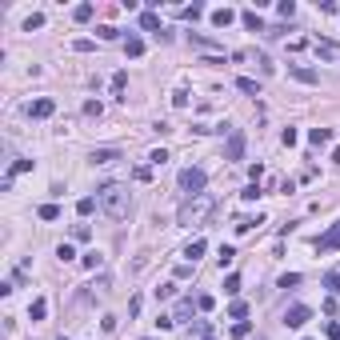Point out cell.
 <instances>
[{"instance_id":"cell-35","label":"cell","mask_w":340,"mask_h":340,"mask_svg":"<svg viewBox=\"0 0 340 340\" xmlns=\"http://www.w3.org/2000/svg\"><path fill=\"white\" fill-rule=\"evenodd\" d=\"M224 292H228V296H236V292H240V276H228V280H224Z\"/></svg>"},{"instance_id":"cell-12","label":"cell","mask_w":340,"mask_h":340,"mask_svg":"<svg viewBox=\"0 0 340 340\" xmlns=\"http://www.w3.org/2000/svg\"><path fill=\"white\" fill-rule=\"evenodd\" d=\"M112 160H120L116 148H96V152H92V164H112Z\"/></svg>"},{"instance_id":"cell-8","label":"cell","mask_w":340,"mask_h":340,"mask_svg":"<svg viewBox=\"0 0 340 340\" xmlns=\"http://www.w3.org/2000/svg\"><path fill=\"white\" fill-rule=\"evenodd\" d=\"M140 28H144V32H152V36H164V28H160V16H156V12H140Z\"/></svg>"},{"instance_id":"cell-22","label":"cell","mask_w":340,"mask_h":340,"mask_svg":"<svg viewBox=\"0 0 340 340\" xmlns=\"http://www.w3.org/2000/svg\"><path fill=\"white\" fill-rule=\"evenodd\" d=\"M100 260H104L100 252H84V256H80V264H84V268H92V272L100 268Z\"/></svg>"},{"instance_id":"cell-4","label":"cell","mask_w":340,"mask_h":340,"mask_svg":"<svg viewBox=\"0 0 340 340\" xmlns=\"http://www.w3.org/2000/svg\"><path fill=\"white\" fill-rule=\"evenodd\" d=\"M308 320H312V308H308V304H292V308L284 312V324H288V328H304Z\"/></svg>"},{"instance_id":"cell-32","label":"cell","mask_w":340,"mask_h":340,"mask_svg":"<svg viewBox=\"0 0 340 340\" xmlns=\"http://www.w3.org/2000/svg\"><path fill=\"white\" fill-rule=\"evenodd\" d=\"M188 312H192V300H180V304H176V316H172V320H184Z\"/></svg>"},{"instance_id":"cell-2","label":"cell","mask_w":340,"mask_h":340,"mask_svg":"<svg viewBox=\"0 0 340 340\" xmlns=\"http://www.w3.org/2000/svg\"><path fill=\"white\" fill-rule=\"evenodd\" d=\"M212 208H216V200H212L208 192H200V196H188V200L180 204L176 220H180V224H188V228H192V224H204V220L212 216Z\"/></svg>"},{"instance_id":"cell-6","label":"cell","mask_w":340,"mask_h":340,"mask_svg":"<svg viewBox=\"0 0 340 340\" xmlns=\"http://www.w3.org/2000/svg\"><path fill=\"white\" fill-rule=\"evenodd\" d=\"M244 156V132H228V144H224V160H240Z\"/></svg>"},{"instance_id":"cell-10","label":"cell","mask_w":340,"mask_h":340,"mask_svg":"<svg viewBox=\"0 0 340 340\" xmlns=\"http://www.w3.org/2000/svg\"><path fill=\"white\" fill-rule=\"evenodd\" d=\"M288 72H292V76H296V80H300V84H316V80H320V76H316V72H312V68H304V64H292V68H288Z\"/></svg>"},{"instance_id":"cell-37","label":"cell","mask_w":340,"mask_h":340,"mask_svg":"<svg viewBox=\"0 0 340 340\" xmlns=\"http://www.w3.org/2000/svg\"><path fill=\"white\" fill-rule=\"evenodd\" d=\"M172 292H176V284H160V288H156V300H168Z\"/></svg>"},{"instance_id":"cell-20","label":"cell","mask_w":340,"mask_h":340,"mask_svg":"<svg viewBox=\"0 0 340 340\" xmlns=\"http://www.w3.org/2000/svg\"><path fill=\"white\" fill-rule=\"evenodd\" d=\"M96 208H100V204H96V196H84V200H76V212H80V216H92Z\"/></svg>"},{"instance_id":"cell-13","label":"cell","mask_w":340,"mask_h":340,"mask_svg":"<svg viewBox=\"0 0 340 340\" xmlns=\"http://www.w3.org/2000/svg\"><path fill=\"white\" fill-rule=\"evenodd\" d=\"M232 20H236V12H232V8H216V12H212V24H216V28H228Z\"/></svg>"},{"instance_id":"cell-42","label":"cell","mask_w":340,"mask_h":340,"mask_svg":"<svg viewBox=\"0 0 340 340\" xmlns=\"http://www.w3.org/2000/svg\"><path fill=\"white\" fill-rule=\"evenodd\" d=\"M72 240H88V224H76V228H72Z\"/></svg>"},{"instance_id":"cell-5","label":"cell","mask_w":340,"mask_h":340,"mask_svg":"<svg viewBox=\"0 0 340 340\" xmlns=\"http://www.w3.org/2000/svg\"><path fill=\"white\" fill-rule=\"evenodd\" d=\"M336 248H340V220L316 240V252H320V256H328V252H336Z\"/></svg>"},{"instance_id":"cell-40","label":"cell","mask_w":340,"mask_h":340,"mask_svg":"<svg viewBox=\"0 0 340 340\" xmlns=\"http://www.w3.org/2000/svg\"><path fill=\"white\" fill-rule=\"evenodd\" d=\"M56 256H60V260H72L76 252H72V244H60V248H56Z\"/></svg>"},{"instance_id":"cell-44","label":"cell","mask_w":340,"mask_h":340,"mask_svg":"<svg viewBox=\"0 0 340 340\" xmlns=\"http://www.w3.org/2000/svg\"><path fill=\"white\" fill-rule=\"evenodd\" d=\"M204 340H212V336H204Z\"/></svg>"},{"instance_id":"cell-36","label":"cell","mask_w":340,"mask_h":340,"mask_svg":"<svg viewBox=\"0 0 340 340\" xmlns=\"http://www.w3.org/2000/svg\"><path fill=\"white\" fill-rule=\"evenodd\" d=\"M296 284H300V276H296V272H284V276H280V288H296Z\"/></svg>"},{"instance_id":"cell-18","label":"cell","mask_w":340,"mask_h":340,"mask_svg":"<svg viewBox=\"0 0 340 340\" xmlns=\"http://www.w3.org/2000/svg\"><path fill=\"white\" fill-rule=\"evenodd\" d=\"M236 88H240L244 96H260V84H256V80H248V76H240V80H236Z\"/></svg>"},{"instance_id":"cell-29","label":"cell","mask_w":340,"mask_h":340,"mask_svg":"<svg viewBox=\"0 0 340 340\" xmlns=\"http://www.w3.org/2000/svg\"><path fill=\"white\" fill-rule=\"evenodd\" d=\"M56 216H60L56 204H40V220H56Z\"/></svg>"},{"instance_id":"cell-33","label":"cell","mask_w":340,"mask_h":340,"mask_svg":"<svg viewBox=\"0 0 340 340\" xmlns=\"http://www.w3.org/2000/svg\"><path fill=\"white\" fill-rule=\"evenodd\" d=\"M96 32H100V40H116V36H120V28H112V24H104V28H96Z\"/></svg>"},{"instance_id":"cell-1","label":"cell","mask_w":340,"mask_h":340,"mask_svg":"<svg viewBox=\"0 0 340 340\" xmlns=\"http://www.w3.org/2000/svg\"><path fill=\"white\" fill-rule=\"evenodd\" d=\"M96 204H100V212L112 216V220H124V216L132 212V196H128L124 184H100V188H96Z\"/></svg>"},{"instance_id":"cell-31","label":"cell","mask_w":340,"mask_h":340,"mask_svg":"<svg viewBox=\"0 0 340 340\" xmlns=\"http://www.w3.org/2000/svg\"><path fill=\"white\" fill-rule=\"evenodd\" d=\"M240 196H244V200H260V184H256V180H252V184H248V188H244V192H240Z\"/></svg>"},{"instance_id":"cell-16","label":"cell","mask_w":340,"mask_h":340,"mask_svg":"<svg viewBox=\"0 0 340 340\" xmlns=\"http://www.w3.org/2000/svg\"><path fill=\"white\" fill-rule=\"evenodd\" d=\"M204 248H208V244H204V240H200V236H196V240H192V244H188V248H184V256H188V260H192V264H196V260H200V256H204Z\"/></svg>"},{"instance_id":"cell-24","label":"cell","mask_w":340,"mask_h":340,"mask_svg":"<svg viewBox=\"0 0 340 340\" xmlns=\"http://www.w3.org/2000/svg\"><path fill=\"white\" fill-rule=\"evenodd\" d=\"M248 332H252V324H248V320H236V324H232V340H244Z\"/></svg>"},{"instance_id":"cell-27","label":"cell","mask_w":340,"mask_h":340,"mask_svg":"<svg viewBox=\"0 0 340 340\" xmlns=\"http://www.w3.org/2000/svg\"><path fill=\"white\" fill-rule=\"evenodd\" d=\"M124 84H128V72H116V76H112V92H116V96L124 92ZM120 100H124V96H120Z\"/></svg>"},{"instance_id":"cell-28","label":"cell","mask_w":340,"mask_h":340,"mask_svg":"<svg viewBox=\"0 0 340 340\" xmlns=\"http://www.w3.org/2000/svg\"><path fill=\"white\" fill-rule=\"evenodd\" d=\"M32 28H44V16H40V12H32V16L24 20V32H32Z\"/></svg>"},{"instance_id":"cell-15","label":"cell","mask_w":340,"mask_h":340,"mask_svg":"<svg viewBox=\"0 0 340 340\" xmlns=\"http://www.w3.org/2000/svg\"><path fill=\"white\" fill-rule=\"evenodd\" d=\"M124 52L128 56H144V40L140 36H124Z\"/></svg>"},{"instance_id":"cell-17","label":"cell","mask_w":340,"mask_h":340,"mask_svg":"<svg viewBox=\"0 0 340 340\" xmlns=\"http://www.w3.org/2000/svg\"><path fill=\"white\" fill-rule=\"evenodd\" d=\"M92 12H96L92 4H76V8H72V20H76V24H84V20H92Z\"/></svg>"},{"instance_id":"cell-45","label":"cell","mask_w":340,"mask_h":340,"mask_svg":"<svg viewBox=\"0 0 340 340\" xmlns=\"http://www.w3.org/2000/svg\"><path fill=\"white\" fill-rule=\"evenodd\" d=\"M60 340H64V336H60Z\"/></svg>"},{"instance_id":"cell-38","label":"cell","mask_w":340,"mask_h":340,"mask_svg":"<svg viewBox=\"0 0 340 340\" xmlns=\"http://www.w3.org/2000/svg\"><path fill=\"white\" fill-rule=\"evenodd\" d=\"M192 44H200V48H220L216 40H208V36H192Z\"/></svg>"},{"instance_id":"cell-3","label":"cell","mask_w":340,"mask_h":340,"mask_svg":"<svg viewBox=\"0 0 340 340\" xmlns=\"http://www.w3.org/2000/svg\"><path fill=\"white\" fill-rule=\"evenodd\" d=\"M204 180H208L204 168H184L180 172V188H184L188 196H200V192H204Z\"/></svg>"},{"instance_id":"cell-14","label":"cell","mask_w":340,"mask_h":340,"mask_svg":"<svg viewBox=\"0 0 340 340\" xmlns=\"http://www.w3.org/2000/svg\"><path fill=\"white\" fill-rule=\"evenodd\" d=\"M316 56H320V60H336L340 48H336V44H328V40H316Z\"/></svg>"},{"instance_id":"cell-30","label":"cell","mask_w":340,"mask_h":340,"mask_svg":"<svg viewBox=\"0 0 340 340\" xmlns=\"http://www.w3.org/2000/svg\"><path fill=\"white\" fill-rule=\"evenodd\" d=\"M232 256H236V252H232V248H228V244H224V248L216 252V260H220V268H228V264H232Z\"/></svg>"},{"instance_id":"cell-9","label":"cell","mask_w":340,"mask_h":340,"mask_svg":"<svg viewBox=\"0 0 340 340\" xmlns=\"http://www.w3.org/2000/svg\"><path fill=\"white\" fill-rule=\"evenodd\" d=\"M240 20H244V28H252V32H268V28H264V20H260V12H256V8H244V12H240Z\"/></svg>"},{"instance_id":"cell-7","label":"cell","mask_w":340,"mask_h":340,"mask_svg":"<svg viewBox=\"0 0 340 340\" xmlns=\"http://www.w3.org/2000/svg\"><path fill=\"white\" fill-rule=\"evenodd\" d=\"M56 112V100H48V96H40V100H32L28 104V116H36V120H44V116Z\"/></svg>"},{"instance_id":"cell-21","label":"cell","mask_w":340,"mask_h":340,"mask_svg":"<svg viewBox=\"0 0 340 340\" xmlns=\"http://www.w3.org/2000/svg\"><path fill=\"white\" fill-rule=\"evenodd\" d=\"M324 288H328V292H332V296H340V272H324Z\"/></svg>"},{"instance_id":"cell-39","label":"cell","mask_w":340,"mask_h":340,"mask_svg":"<svg viewBox=\"0 0 340 340\" xmlns=\"http://www.w3.org/2000/svg\"><path fill=\"white\" fill-rule=\"evenodd\" d=\"M280 140L288 144V148H292V144H296V128H284V132H280Z\"/></svg>"},{"instance_id":"cell-23","label":"cell","mask_w":340,"mask_h":340,"mask_svg":"<svg viewBox=\"0 0 340 340\" xmlns=\"http://www.w3.org/2000/svg\"><path fill=\"white\" fill-rule=\"evenodd\" d=\"M228 316H232V320H244V316H248V304H244V300H232Z\"/></svg>"},{"instance_id":"cell-25","label":"cell","mask_w":340,"mask_h":340,"mask_svg":"<svg viewBox=\"0 0 340 340\" xmlns=\"http://www.w3.org/2000/svg\"><path fill=\"white\" fill-rule=\"evenodd\" d=\"M180 16H184V20H200V16H204V4H188Z\"/></svg>"},{"instance_id":"cell-41","label":"cell","mask_w":340,"mask_h":340,"mask_svg":"<svg viewBox=\"0 0 340 340\" xmlns=\"http://www.w3.org/2000/svg\"><path fill=\"white\" fill-rule=\"evenodd\" d=\"M84 112H88V116H100L104 108H100V100H88V104H84Z\"/></svg>"},{"instance_id":"cell-43","label":"cell","mask_w":340,"mask_h":340,"mask_svg":"<svg viewBox=\"0 0 340 340\" xmlns=\"http://www.w3.org/2000/svg\"><path fill=\"white\" fill-rule=\"evenodd\" d=\"M132 176H136V180H140V184H144V180H152V168H144V164H140V168L132 172Z\"/></svg>"},{"instance_id":"cell-11","label":"cell","mask_w":340,"mask_h":340,"mask_svg":"<svg viewBox=\"0 0 340 340\" xmlns=\"http://www.w3.org/2000/svg\"><path fill=\"white\" fill-rule=\"evenodd\" d=\"M44 316H48V300H32V304H28V320L36 324V320H44Z\"/></svg>"},{"instance_id":"cell-19","label":"cell","mask_w":340,"mask_h":340,"mask_svg":"<svg viewBox=\"0 0 340 340\" xmlns=\"http://www.w3.org/2000/svg\"><path fill=\"white\" fill-rule=\"evenodd\" d=\"M308 140L320 148V144H328V140H332V128H312V132H308Z\"/></svg>"},{"instance_id":"cell-34","label":"cell","mask_w":340,"mask_h":340,"mask_svg":"<svg viewBox=\"0 0 340 340\" xmlns=\"http://www.w3.org/2000/svg\"><path fill=\"white\" fill-rule=\"evenodd\" d=\"M276 12H280L284 20H288V16H292V12H296V4H292V0H280V4H276Z\"/></svg>"},{"instance_id":"cell-26","label":"cell","mask_w":340,"mask_h":340,"mask_svg":"<svg viewBox=\"0 0 340 340\" xmlns=\"http://www.w3.org/2000/svg\"><path fill=\"white\" fill-rule=\"evenodd\" d=\"M196 308H200V312H212V308H216V300H212L208 292H200V296H196Z\"/></svg>"}]
</instances>
